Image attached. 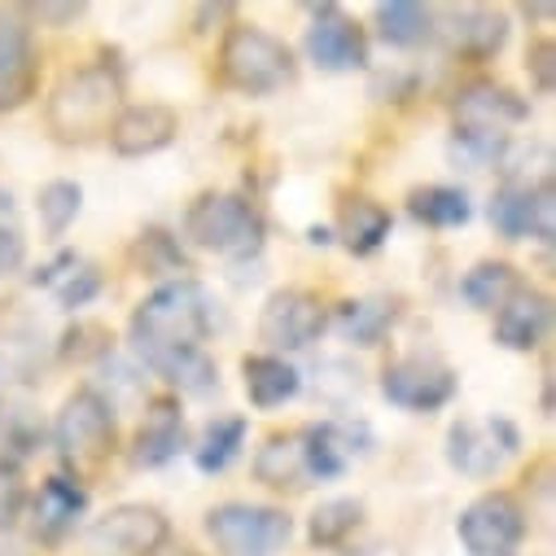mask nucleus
<instances>
[{
  "instance_id": "f257e3e1",
  "label": "nucleus",
  "mask_w": 556,
  "mask_h": 556,
  "mask_svg": "<svg viewBox=\"0 0 556 556\" xmlns=\"http://www.w3.org/2000/svg\"><path fill=\"white\" fill-rule=\"evenodd\" d=\"M211 294L193 281V276H176L163 281L150 299L136 303L131 312V351L136 355H159V351H180V346H202L211 333Z\"/></svg>"
},
{
  "instance_id": "f03ea898",
  "label": "nucleus",
  "mask_w": 556,
  "mask_h": 556,
  "mask_svg": "<svg viewBox=\"0 0 556 556\" xmlns=\"http://www.w3.org/2000/svg\"><path fill=\"white\" fill-rule=\"evenodd\" d=\"M123 110V79L114 66L105 62H88L71 75L58 79V88L49 92L45 118L49 131L66 146H88L97 136L110 131V123Z\"/></svg>"
},
{
  "instance_id": "7ed1b4c3",
  "label": "nucleus",
  "mask_w": 556,
  "mask_h": 556,
  "mask_svg": "<svg viewBox=\"0 0 556 556\" xmlns=\"http://www.w3.org/2000/svg\"><path fill=\"white\" fill-rule=\"evenodd\" d=\"M299 75V62L281 36H271L254 23H237L224 31L219 45V79L245 97H271L290 88Z\"/></svg>"
},
{
  "instance_id": "20e7f679",
  "label": "nucleus",
  "mask_w": 556,
  "mask_h": 556,
  "mask_svg": "<svg viewBox=\"0 0 556 556\" xmlns=\"http://www.w3.org/2000/svg\"><path fill=\"white\" fill-rule=\"evenodd\" d=\"M185 232L193 245L228 254V258H245L263 245V215L254 202H245L241 193H202L189 215H185Z\"/></svg>"
},
{
  "instance_id": "39448f33",
  "label": "nucleus",
  "mask_w": 556,
  "mask_h": 556,
  "mask_svg": "<svg viewBox=\"0 0 556 556\" xmlns=\"http://www.w3.org/2000/svg\"><path fill=\"white\" fill-rule=\"evenodd\" d=\"M53 443L66 456V465H75L79 473L101 469L114 456L118 443V426H114V407L97 394V390H75L66 394L58 421H53Z\"/></svg>"
},
{
  "instance_id": "423d86ee",
  "label": "nucleus",
  "mask_w": 556,
  "mask_h": 556,
  "mask_svg": "<svg viewBox=\"0 0 556 556\" xmlns=\"http://www.w3.org/2000/svg\"><path fill=\"white\" fill-rule=\"evenodd\" d=\"M206 534L224 556H276L294 539V517L271 504H219L206 513Z\"/></svg>"
},
{
  "instance_id": "0eeeda50",
  "label": "nucleus",
  "mask_w": 556,
  "mask_h": 556,
  "mask_svg": "<svg viewBox=\"0 0 556 556\" xmlns=\"http://www.w3.org/2000/svg\"><path fill=\"white\" fill-rule=\"evenodd\" d=\"M517 447H521V434L504 416H482V421L465 416V421L447 430V465L478 482L495 478L508 465V456H517Z\"/></svg>"
},
{
  "instance_id": "6e6552de",
  "label": "nucleus",
  "mask_w": 556,
  "mask_h": 556,
  "mask_svg": "<svg viewBox=\"0 0 556 556\" xmlns=\"http://www.w3.org/2000/svg\"><path fill=\"white\" fill-rule=\"evenodd\" d=\"M172 534V521L154 504H118L84 534L92 556H154Z\"/></svg>"
},
{
  "instance_id": "1a4fd4ad",
  "label": "nucleus",
  "mask_w": 556,
  "mask_h": 556,
  "mask_svg": "<svg viewBox=\"0 0 556 556\" xmlns=\"http://www.w3.org/2000/svg\"><path fill=\"white\" fill-rule=\"evenodd\" d=\"M325 329H329V307L320 303V294H312L303 286L276 290L258 312V338L271 351H303V346L320 342Z\"/></svg>"
},
{
  "instance_id": "9d476101",
  "label": "nucleus",
  "mask_w": 556,
  "mask_h": 556,
  "mask_svg": "<svg viewBox=\"0 0 556 556\" xmlns=\"http://www.w3.org/2000/svg\"><path fill=\"white\" fill-rule=\"evenodd\" d=\"M456 534L469 547V556H508L526 539V513L513 495L491 491V495H478L460 513Z\"/></svg>"
},
{
  "instance_id": "9b49d317",
  "label": "nucleus",
  "mask_w": 556,
  "mask_h": 556,
  "mask_svg": "<svg viewBox=\"0 0 556 556\" xmlns=\"http://www.w3.org/2000/svg\"><path fill=\"white\" fill-rule=\"evenodd\" d=\"M456 372L439 359H421V355H407V359H394L386 372H381V394L394 403V407H407V412H439L443 403L456 399Z\"/></svg>"
},
{
  "instance_id": "f8f14e48",
  "label": "nucleus",
  "mask_w": 556,
  "mask_h": 556,
  "mask_svg": "<svg viewBox=\"0 0 556 556\" xmlns=\"http://www.w3.org/2000/svg\"><path fill=\"white\" fill-rule=\"evenodd\" d=\"M456 131H478V136H508L530 118L526 97H517L508 84L495 79H473L456 92Z\"/></svg>"
},
{
  "instance_id": "ddd939ff",
  "label": "nucleus",
  "mask_w": 556,
  "mask_h": 556,
  "mask_svg": "<svg viewBox=\"0 0 556 556\" xmlns=\"http://www.w3.org/2000/svg\"><path fill=\"white\" fill-rule=\"evenodd\" d=\"M176 131H180V114L172 105L141 101V105H123L105 136L118 159H150L176 141Z\"/></svg>"
},
{
  "instance_id": "4468645a",
  "label": "nucleus",
  "mask_w": 556,
  "mask_h": 556,
  "mask_svg": "<svg viewBox=\"0 0 556 556\" xmlns=\"http://www.w3.org/2000/svg\"><path fill=\"white\" fill-rule=\"evenodd\" d=\"M307 58L329 71V75H346V71H359L368 62V40H364V27L355 18H346L338 5H320L312 27H307Z\"/></svg>"
},
{
  "instance_id": "2eb2a0df",
  "label": "nucleus",
  "mask_w": 556,
  "mask_h": 556,
  "mask_svg": "<svg viewBox=\"0 0 556 556\" xmlns=\"http://www.w3.org/2000/svg\"><path fill=\"white\" fill-rule=\"evenodd\" d=\"M36 79H40V62H36V45H31V27L0 10V114L18 110L36 97Z\"/></svg>"
},
{
  "instance_id": "dca6fc26",
  "label": "nucleus",
  "mask_w": 556,
  "mask_h": 556,
  "mask_svg": "<svg viewBox=\"0 0 556 556\" xmlns=\"http://www.w3.org/2000/svg\"><path fill=\"white\" fill-rule=\"evenodd\" d=\"M439 31H443L447 49L456 58H469V62H491L508 45V18L500 10H482V5L447 10Z\"/></svg>"
},
{
  "instance_id": "f3484780",
  "label": "nucleus",
  "mask_w": 556,
  "mask_h": 556,
  "mask_svg": "<svg viewBox=\"0 0 556 556\" xmlns=\"http://www.w3.org/2000/svg\"><path fill=\"white\" fill-rule=\"evenodd\" d=\"M185 447V412L176 399H154L141 430H136V443H131V465L136 469H163L180 456Z\"/></svg>"
},
{
  "instance_id": "a211bd4d",
  "label": "nucleus",
  "mask_w": 556,
  "mask_h": 556,
  "mask_svg": "<svg viewBox=\"0 0 556 556\" xmlns=\"http://www.w3.org/2000/svg\"><path fill=\"white\" fill-rule=\"evenodd\" d=\"M547 325H552V303H547V294L517 286V290L508 294V303L495 312V342L508 346V351H534V346L547 338Z\"/></svg>"
},
{
  "instance_id": "6ab92c4d",
  "label": "nucleus",
  "mask_w": 556,
  "mask_h": 556,
  "mask_svg": "<svg viewBox=\"0 0 556 556\" xmlns=\"http://www.w3.org/2000/svg\"><path fill=\"white\" fill-rule=\"evenodd\" d=\"M241 377H245V399L258 412H271L290 403L303 390V377L294 364H286L281 355H245L241 359Z\"/></svg>"
},
{
  "instance_id": "aec40b11",
  "label": "nucleus",
  "mask_w": 556,
  "mask_h": 556,
  "mask_svg": "<svg viewBox=\"0 0 556 556\" xmlns=\"http://www.w3.org/2000/svg\"><path fill=\"white\" fill-rule=\"evenodd\" d=\"M84 508H88V491H84L79 482L62 478V473L45 478L40 491H36V500H31L36 534H40V539H62V534L75 526V517H79Z\"/></svg>"
},
{
  "instance_id": "412c9836",
  "label": "nucleus",
  "mask_w": 556,
  "mask_h": 556,
  "mask_svg": "<svg viewBox=\"0 0 556 556\" xmlns=\"http://www.w3.org/2000/svg\"><path fill=\"white\" fill-rule=\"evenodd\" d=\"M303 452H307V478H338L355 456V426H342V421L307 426Z\"/></svg>"
},
{
  "instance_id": "4be33fe9",
  "label": "nucleus",
  "mask_w": 556,
  "mask_h": 556,
  "mask_svg": "<svg viewBox=\"0 0 556 556\" xmlns=\"http://www.w3.org/2000/svg\"><path fill=\"white\" fill-rule=\"evenodd\" d=\"M338 232H342V245L351 254H372L390 237V211L381 202L355 193V198H346L338 206Z\"/></svg>"
},
{
  "instance_id": "5701e85b",
  "label": "nucleus",
  "mask_w": 556,
  "mask_h": 556,
  "mask_svg": "<svg viewBox=\"0 0 556 556\" xmlns=\"http://www.w3.org/2000/svg\"><path fill=\"white\" fill-rule=\"evenodd\" d=\"M254 478L263 486H303L307 478V452H303V434H271L258 452H254Z\"/></svg>"
},
{
  "instance_id": "b1692460",
  "label": "nucleus",
  "mask_w": 556,
  "mask_h": 556,
  "mask_svg": "<svg viewBox=\"0 0 556 556\" xmlns=\"http://www.w3.org/2000/svg\"><path fill=\"white\" fill-rule=\"evenodd\" d=\"M146 368H154L163 381H172L185 394H206L219 381V368H215V359L202 346H180V351L146 355Z\"/></svg>"
},
{
  "instance_id": "393cba45",
  "label": "nucleus",
  "mask_w": 556,
  "mask_h": 556,
  "mask_svg": "<svg viewBox=\"0 0 556 556\" xmlns=\"http://www.w3.org/2000/svg\"><path fill=\"white\" fill-rule=\"evenodd\" d=\"M407 211L430 224V228H460L469 224L473 206H469V193L465 189H452V185H426V189H412L407 193Z\"/></svg>"
},
{
  "instance_id": "a878e982",
  "label": "nucleus",
  "mask_w": 556,
  "mask_h": 556,
  "mask_svg": "<svg viewBox=\"0 0 556 556\" xmlns=\"http://www.w3.org/2000/svg\"><path fill=\"white\" fill-rule=\"evenodd\" d=\"M517 290V271L508 263H495V258H482L465 271V281H460V294L469 307L478 312H500L508 303V294Z\"/></svg>"
},
{
  "instance_id": "bb28decb",
  "label": "nucleus",
  "mask_w": 556,
  "mask_h": 556,
  "mask_svg": "<svg viewBox=\"0 0 556 556\" xmlns=\"http://www.w3.org/2000/svg\"><path fill=\"white\" fill-rule=\"evenodd\" d=\"M245 430H250L245 416H215V421L202 430V443L193 447V465L202 473H224L237 460V452L245 443Z\"/></svg>"
},
{
  "instance_id": "cd10ccee",
  "label": "nucleus",
  "mask_w": 556,
  "mask_h": 556,
  "mask_svg": "<svg viewBox=\"0 0 556 556\" xmlns=\"http://www.w3.org/2000/svg\"><path fill=\"white\" fill-rule=\"evenodd\" d=\"M372 23H377V36H381L386 45H399V49L421 45V40L434 31V14L421 10V5H407V0H390V5H377V10H372Z\"/></svg>"
},
{
  "instance_id": "c85d7f7f",
  "label": "nucleus",
  "mask_w": 556,
  "mask_h": 556,
  "mask_svg": "<svg viewBox=\"0 0 556 556\" xmlns=\"http://www.w3.org/2000/svg\"><path fill=\"white\" fill-rule=\"evenodd\" d=\"M486 215H491L495 232L508 241L534 237V185H500Z\"/></svg>"
},
{
  "instance_id": "c756f323",
  "label": "nucleus",
  "mask_w": 556,
  "mask_h": 556,
  "mask_svg": "<svg viewBox=\"0 0 556 556\" xmlns=\"http://www.w3.org/2000/svg\"><path fill=\"white\" fill-rule=\"evenodd\" d=\"M338 325L355 346H377L394 325V307L381 303V299H359V303L351 299V303H342Z\"/></svg>"
},
{
  "instance_id": "7c9ffc66",
  "label": "nucleus",
  "mask_w": 556,
  "mask_h": 556,
  "mask_svg": "<svg viewBox=\"0 0 556 556\" xmlns=\"http://www.w3.org/2000/svg\"><path fill=\"white\" fill-rule=\"evenodd\" d=\"M131 258H136V267H141L146 276L189 271V258H185V250H180V245H176V237H172V232H163V228H146L141 237H136V245H131Z\"/></svg>"
},
{
  "instance_id": "2f4dec72",
  "label": "nucleus",
  "mask_w": 556,
  "mask_h": 556,
  "mask_svg": "<svg viewBox=\"0 0 556 556\" xmlns=\"http://www.w3.org/2000/svg\"><path fill=\"white\" fill-rule=\"evenodd\" d=\"M79 206H84V189L75 180H49L36 198V211H40V224H45L49 237H62L75 224Z\"/></svg>"
},
{
  "instance_id": "473e14b6",
  "label": "nucleus",
  "mask_w": 556,
  "mask_h": 556,
  "mask_svg": "<svg viewBox=\"0 0 556 556\" xmlns=\"http://www.w3.org/2000/svg\"><path fill=\"white\" fill-rule=\"evenodd\" d=\"M359 521H364V504L359 500H329V504H320L312 513L307 534H312L316 547H338Z\"/></svg>"
},
{
  "instance_id": "72a5a7b5",
  "label": "nucleus",
  "mask_w": 556,
  "mask_h": 556,
  "mask_svg": "<svg viewBox=\"0 0 556 556\" xmlns=\"http://www.w3.org/2000/svg\"><path fill=\"white\" fill-rule=\"evenodd\" d=\"M53 294H58V303L62 307H88L97 294H101V271L92 267V263H71L58 281H53Z\"/></svg>"
},
{
  "instance_id": "f704fd0d",
  "label": "nucleus",
  "mask_w": 556,
  "mask_h": 556,
  "mask_svg": "<svg viewBox=\"0 0 556 556\" xmlns=\"http://www.w3.org/2000/svg\"><path fill=\"white\" fill-rule=\"evenodd\" d=\"M23 508H27V486H23V473H18V465L0 460V530L18 526Z\"/></svg>"
},
{
  "instance_id": "c9c22d12",
  "label": "nucleus",
  "mask_w": 556,
  "mask_h": 556,
  "mask_svg": "<svg viewBox=\"0 0 556 556\" xmlns=\"http://www.w3.org/2000/svg\"><path fill=\"white\" fill-rule=\"evenodd\" d=\"M556 237V198H552V180L534 185V241H552Z\"/></svg>"
},
{
  "instance_id": "e433bc0d",
  "label": "nucleus",
  "mask_w": 556,
  "mask_h": 556,
  "mask_svg": "<svg viewBox=\"0 0 556 556\" xmlns=\"http://www.w3.org/2000/svg\"><path fill=\"white\" fill-rule=\"evenodd\" d=\"M552 62H556V45H552V40H534L530 53H526V66H530L534 88H539L543 97L552 92Z\"/></svg>"
},
{
  "instance_id": "4c0bfd02",
  "label": "nucleus",
  "mask_w": 556,
  "mask_h": 556,
  "mask_svg": "<svg viewBox=\"0 0 556 556\" xmlns=\"http://www.w3.org/2000/svg\"><path fill=\"white\" fill-rule=\"evenodd\" d=\"M27 263V241L14 224H0V276H14Z\"/></svg>"
},
{
  "instance_id": "58836bf2",
  "label": "nucleus",
  "mask_w": 556,
  "mask_h": 556,
  "mask_svg": "<svg viewBox=\"0 0 556 556\" xmlns=\"http://www.w3.org/2000/svg\"><path fill=\"white\" fill-rule=\"evenodd\" d=\"M84 14V5H36L40 23H75Z\"/></svg>"
},
{
  "instance_id": "ea45409f",
  "label": "nucleus",
  "mask_w": 556,
  "mask_h": 556,
  "mask_svg": "<svg viewBox=\"0 0 556 556\" xmlns=\"http://www.w3.org/2000/svg\"><path fill=\"white\" fill-rule=\"evenodd\" d=\"M10 219H14V193L0 185V224H10Z\"/></svg>"
}]
</instances>
